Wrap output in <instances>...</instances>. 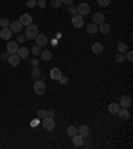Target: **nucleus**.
<instances>
[{"mask_svg": "<svg viewBox=\"0 0 133 149\" xmlns=\"http://www.w3.org/2000/svg\"><path fill=\"white\" fill-rule=\"evenodd\" d=\"M0 27L1 28L9 27V20H8L7 17H1V19H0Z\"/></svg>", "mask_w": 133, "mask_h": 149, "instance_id": "28", "label": "nucleus"}, {"mask_svg": "<svg viewBox=\"0 0 133 149\" xmlns=\"http://www.w3.org/2000/svg\"><path fill=\"white\" fill-rule=\"evenodd\" d=\"M117 115H118V117L121 120H128L129 119V111H128V108H120L118 109V112H117Z\"/></svg>", "mask_w": 133, "mask_h": 149, "instance_id": "15", "label": "nucleus"}, {"mask_svg": "<svg viewBox=\"0 0 133 149\" xmlns=\"http://www.w3.org/2000/svg\"><path fill=\"white\" fill-rule=\"evenodd\" d=\"M31 52H32V53H33L35 56H39V55L41 53V47L36 44V45L32 47V49H31Z\"/></svg>", "mask_w": 133, "mask_h": 149, "instance_id": "27", "label": "nucleus"}, {"mask_svg": "<svg viewBox=\"0 0 133 149\" xmlns=\"http://www.w3.org/2000/svg\"><path fill=\"white\" fill-rule=\"evenodd\" d=\"M77 134H80L83 138L88 137L89 136V128H88L87 125H81L77 128Z\"/></svg>", "mask_w": 133, "mask_h": 149, "instance_id": "12", "label": "nucleus"}, {"mask_svg": "<svg viewBox=\"0 0 133 149\" xmlns=\"http://www.w3.org/2000/svg\"><path fill=\"white\" fill-rule=\"evenodd\" d=\"M16 53H17V56H19L20 59H27V57H28V53H29V49L25 48V47H21V48L17 49Z\"/></svg>", "mask_w": 133, "mask_h": 149, "instance_id": "17", "label": "nucleus"}, {"mask_svg": "<svg viewBox=\"0 0 133 149\" xmlns=\"http://www.w3.org/2000/svg\"><path fill=\"white\" fill-rule=\"evenodd\" d=\"M33 89H35V93L36 95H43L44 92H45V83L40 79L36 80V83L33 84Z\"/></svg>", "mask_w": 133, "mask_h": 149, "instance_id": "3", "label": "nucleus"}, {"mask_svg": "<svg viewBox=\"0 0 133 149\" xmlns=\"http://www.w3.org/2000/svg\"><path fill=\"white\" fill-rule=\"evenodd\" d=\"M116 61H117V63H124V61H125V56L122 53H118L117 56H116Z\"/></svg>", "mask_w": 133, "mask_h": 149, "instance_id": "32", "label": "nucleus"}, {"mask_svg": "<svg viewBox=\"0 0 133 149\" xmlns=\"http://www.w3.org/2000/svg\"><path fill=\"white\" fill-rule=\"evenodd\" d=\"M31 64L33 65V67H39V64H40V63H39V60H37V59H33V60L31 61Z\"/></svg>", "mask_w": 133, "mask_h": 149, "instance_id": "39", "label": "nucleus"}, {"mask_svg": "<svg viewBox=\"0 0 133 149\" xmlns=\"http://www.w3.org/2000/svg\"><path fill=\"white\" fill-rule=\"evenodd\" d=\"M47 111H44V109H41V111H39L37 112V117L39 119H44V117H47Z\"/></svg>", "mask_w": 133, "mask_h": 149, "instance_id": "33", "label": "nucleus"}, {"mask_svg": "<svg viewBox=\"0 0 133 149\" xmlns=\"http://www.w3.org/2000/svg\"><path fill=\"white\" fill-rule=\"evenodd\" d=\"M72 25L75 28H81L84 25V20H83V16L80 15H75L72 17Z\"/></svg>", "mask_w": 133, "mask_h": 149, "instance_id": "7", "label": "nucleus"}, {"mask_svg": "<svg viewBox=\"0 0 133 149\" xmlns=\"http://www.w3.org/2000/svg\"><path fill=\"white\" fill-rule=\"evenodd\" d=\"M87 32L88 33H97L99 32V25L97 24H95V23H91V24H88L87 25Z\"/></svg>", "mask_w": 133, "mask_h": 149, "instance_id": "20", "label": "nucleus"}, {"mask_svg": "<svg viewBox=\"0 0 133 149\" xmlns=\"http://www.w3.org/2000/svg\"><path fill=\"white\" fill-rule=\"evenodd\" d=\"M103 49H104V47L101 43H93V45H92V52H93V53L99 55L103 52Z\"/></svg>", "mask_w": 133, "mask_h": 149, "instance_id": "18", "label": "nucleus"}, {"mask_svg": "<svg viewBox=\"0 0 133 149\" xmlns=\"http://www.w3.org/2000/svg\"><path fill=\"white\" fill-rule=\"evenodd\" d=\"M11 37H12V31L8 27L1 28V31H0V39H3V40H9Z\"/></svg>", "mask_w": 133, "mask_h": 149, "instance_id": "8", "label": "nucleus"}, {"mask_svg": "<svg viewBox=\"0 0 133 149\" xmlns=\"http://www.w3.org/2000/svg\"><path fill=\"white\" fill-rule=\"evenodd\" d=\"M9 29L12 31V33H13V32L19 33V32H21V29H23V24L20 23L19 20H16V21H11V23H9Z\"/></svg>", "mask_w": 133, "mask_h": 149, "instance_id": "5", "label": "nucleus"}, {"mask_svg": "<svg viewBox=\"0 0 133 149\" xmlns=\"http://www.w3.org/2000/svg\"><path fill=\"white\" fill-rule=\"evenodd\" d=\"M110 31V25L106 23H101L99 24V32H101L103 35H108Z\"/></svg>", "mask_w": 133, "mask_h": 149, "instance_id": "19", "label": "nucleus"}, {"mask_svg": "<svg viewBox=\"0 0 133 149\" xmlns=\"http://www.w3.org/2000/svg\"><path fill=\"white\" fill-rule=\"evenodd\" d=\"M117 49H118L120 53H125L126 51H128V45H126L125 43H120V44L117 45Z\"/></svg>", "mask_w": 133, "mask_h": 149, "instance_id": "26", "label": "nucleus"}, {"mask_svg": "<svg viewBox=\"0 0 133 149\" xmlns=\"http://www.w3.org/2000/svg\"><path fill=\"white\" fill-rule=\"evenodd\" d=\"M40 55H41V59H43V60H47V61H48V60H51V59H52V53H51L48 49L41 51V53H40Z\"/></svg>", "mask_w": 133, "mask_h": 149, "instance_id": "23", "label": "nucleus"}, {"mask_svg": "<svg viewBox=\"0 0 133 149\" xmlns=\"http://www.w3.org/2000/svg\"><path fill=\"white\" fill-rule=\"evenodd\" d=\"M32 125H33V126L37 125V120H35V121H32Z\"/></svg>", "mask_w": 133, "mask_h": 149, "instance_id": "43", "label": "nucleus"}, {"mask_svg": "<svg viewBox=\"0 0 133 149\" xmlns=\"http://www.w3.org/2000/svg\"><path fill=\"white\" fill-rule=\"evenodd\" d=\"M40 75H41V72H40V69H39V67H33V69H32V72H31V76L33 77V79H36V80H37L39 77H40Z\"/></svg>", "mask_w": 133, "mask_h": 149, "instance_id": "24", "label": "nucleus"}, {"mask_svg": "<svg viewBox=\"0 0 133 149\" xmlns=\"http://www.w3.org/2000/svg\"><path fill=\"white\" fill-rule=\"evenodd\" d=\"M68 12L69 13H71V15H77V7H75V5H72V4H71V5H68Z\"/></svg>", "mask_w": 133, "mask_h": 149, "instance_id": "31", "label": "nucleus"}, {"mask_svg": "<svg viewBox=\"0 0 133 149\" xmlns=\"http://www.w3.org/2000/svg\"><path fill=\"white\" fill-rule=\"evenodd\" d=\"M72 1H73V0H63V3L67 4V5H71V4H72Z\"/></svg>", "mask_w": 133, "mask_h": 149, "instance_id": "42", "label": "nucleus"}, {"mask_svg": "<svg viewBox=\"0 0 133 149\" xmlns=\"http://www.w3.org/2000/svg\"><path fill=\"white\" fill-rule=\"evenodd\" d=\"M25 40H27L25 35H20L19 33V36H17V41H16V43H24Z\"/></svg>", "mask_w": 133, "mask_h": 149, "instance_id": "36", "label": "nucleus"}, {"mask_svg": "<svg viewBox=\"0 0 133 149\" xmlns=\"http://www.w3.org/2000/svg\"><path fill=\"white\" fill-rule=\"evenodd\" d=\"M17 49H19V45H17V43L16 41H9L7 44V52L8 53H16L17 52Z\"/></svg>", "mask_w": 133, "mask_h": 149, "instance_id": "11", "label": "nucleus"}, {"mask_svg": "<svg viewBox=\"0 0 133 149\" xmlns=\"http://www.w3.org/2000/svg\"><path fill=\"white\" fill-rule=\"evenodd\" d=\"M60 76H61V71L59 68L51 69V79H52V80H59V77Z\"/></svg>", "mask_w": 133, "mask_h": 149, "instance_id": "21", "label": "nucleus"}, {"mask_svg": "<svg viewBox=\"0 0 133 149\" xmlns=\"http://www.w3.org/2000/svg\"><path fill=\"white\" fill-rule=\"evenodd\" d=\"M126 60L133 61V52L132 51H126Z\"/></svg>", "mask_w": 133, "mask_h": 149, "instance_id": "37", "label": "nucleus"}, {"mask_svg": "<svg viewBox=\"0 0 133 149\" xmlns=\"http://www.w3.org/2000/svg\"><path fill=\"white\" fill-rule=\"evenodd\" d=\"M67 133H68V136H71V137H72V136H75V134L77 133V128L75 125L68 126V128H67Z\"/></svg>", "mask_w": 133, "mask_h": 149, "instance_id": "25", "label": "nucleus"}, {"mask_svg": "<svg viewBox=\"0 0 133 149\" xmlns=\"http://www.w3.org/2000/svg\"><path fill=\"white\" fill-rule=\"evenodd\" d=\"M99 1V4L101 5V7H106V5H109L110 0H97Z\"/></svg>", "mask_w": 133, "mask_h": 149, "instance_id": "35", "label": "nucleus"}, {"mask_svg": "<svg viewBox=\"0 0 133 149\" xmlns=\"http://www.w3.org/2000/svg\"><path fill=\"white\" fill-rule=\"evenodd\" d=\"M25 37L29 39V40H33L36 36L39 35V28L36 27V25H33V24H31V25H28L27 27V31H25Z\"/></svg>", "mask_w": 133, "mask_h": 149, "instance_id": "1", "label": "nucleus"}, {"mask_svg": "<svg viewBox=\"0 0 133 149\" xmlns=\"http://www.w3.org/2000/svg\"><path fill=\"white\" fill-rule=\"evenodd\" d=\"M37 5H39L40 8H45V7H47V1H45V0H39V1H37Z\"/></svg>", "mask_w": 133, "mask_h": 149, "instance_id": "38", "label": "nucleus"}, {"mask_svg": "<svg viewBox=\"0 0 133 149\" xmlns=\"http://www.w3.org/2000/svg\"><path fill=\"white\" fill-rule=\"evenodd\" d=\"M59 81H60L61 84H67V83H68V77L65 76V75H61V76L59 77Z\"/></svg>", "mask_w": 133, "mask_h": 149, "instance_id": "34", "label": "nucleus"}, {"mask_svg": "<svg viewBox=\"0 0 133 149\" xmlns=\"http://www.w3.org/2000/svg\"><path fill=\"white\" fill-rule=\"evenodd\" d=\"M0 59L1 60H8V53H1L0 55Z\"/></svg>", "mask_w": 133, "mask_h": 149, "instance_id": "40", "label": "nucleus"}, {"mask_svg": "<svg viewBox=\"0 0 133 149\" xmlns=\"http://www.w3.org/2000/svg\"><path fill=\"white\" fill-rule=\"evenodd\" d=\"M89 11H91V7H89V4L88 3H80L79 5H77V15L80 16H87L88 13H89Z\"/></svg>", "mask_w": 133, "mask_h": 149, "instance_id": "4", "label": "nucleus"}, {"mask_svg": "<svg viewBox=\"0 0 133 149\" xmlns=\"http://www.w3.org/2000/svg\"><path fill=\"white\" fill-rule=\"evenodd\" d=\"M72 142L75 146H81L84 144V138L80 136V134H75V136H72Z\"/></svg>", "mask_w": 133, "mask_h": 149, "instance_id": "16", "label": "nucleus"}, {"mask_svg": "<svg viewBox=\"0 0 133 149\" xmlns=\"http://www.w3.org/2000/svg\"><path fill=\"white\" fill-rule=\"evenodd\" d=\"M43 128L45 130L52 132V130L55 129V120H53V117H49V116L44 117V119H43Z\"/></svg>", "mask_w": 133, "mask_h": 149, "instance_id": "2", "label": "nucleus"}, {"mask_svg": "<svg viewBox=\"0 0 133 149\" xmlns=\"http://www.w3.org/2000/svg\"><path fill=\"white\" fill-rule=\"evenodd\" d=\"M47 115L49 116V117H53V116H55V111H52V109H51V111H47Z\"/></svg>", "mask_w": 133, "mask_h": 149, "instance_id": "41", "label": "nucleus"}, {"mask_svg": "<svg viewBox=\"0 0 133 149\" xmlns=\"http://www.w3.org/2000/svg\"><path fill=\"white\" fill-rule=\"evenodd\" d=\"M104 20H105V16H104V13H101V12H96L95 15H93V23L95 24H101V23H104Z\"/></svg>", "mask_w": 133, "mask_h": 149, "instance_id": "13", "label": "nucleus"}, {"mask_svg": "<svg viewBox=\"0 0 133 149\" xmlns=\"http://www.w3.org/2000/svg\"><path fill=\"white\" fill-rule=\"evenodd\" d=\"M130 104H132V100H130L129 96H126V95L121 96V99H120V104H118L120 107H122V108H129Z\"/></svg>", "mask_w": 133, "mask_h": 149, "instance_id": "9", "label": "nucleus"}, {"mask_svg": "<svg viewBox=\"0 0 133 149\" xmlns=\"http://www.w3.org/2000/svg\"><path fill=\"white\" fill-rule=\"evenodd\" d=\"M25 4H27V7L28 8H33V7L37 5V0H27Z\"/></svg>", "mask_w": 133, "mask_h": 149, "instance_id": "30", "label": "nucleus"}, {"mask_svg": "<svg viewBox=\"0 0 133 149\" xmlns=\"http://www.w3.org/2000/svg\"><path fill=\"white\" fill-rule=\"evenodd\" d=\"M63 4V0H51V7L53 8H59Z\"/></svg>", "mask_w": 133, "mask_h": 149, "instance_id": "29", "label": "nucleus"}, {"mask_svg": "<svg viewBox=\"0 0 133 149\" xmlns=\"http://www.w3.org/2000/svg\"><path fill=\"white\" fill-rule=\"evenodd\" d=\"M118 109H120V105H118V104H116V103L109 104V107H108V111H109L110 113H112V115H114V113H117Z\"/></svg>", "mask_w": 133, "mask_h": 149, "instance_id": "22", "label": "nucleus"}, {"mask_svg": "<svg viewBox=\"0 0 133 149\" xmlns=\"http://www.w3.org/2000/svg\"><path fill=\"white\" fill-rule=\"evenodd\" d=\"M35 39H36V44L40 47L47 45V43H48V37H47L45 35H37Z\"/></svg>", "mask_w": 133, "mask_h": 149, "instance_id": "14", "label": "nucleus"}, {"mask_svg": "<svg viewBox=\"0 0 133 149\" xmlns=\"http://www.w3.org/2000/svg\"><path fill=\"white\" fill-rule=\"evenodd\" d=\"M8 63H9L11 67H17V65L20 64V57L16 53H12V55H9V57H8Z\"/></svg>", "mask_w": 133, "mask_h": 149, "instance_id": "10", "label": "nucleus"}, {"mask_svg": "<svg viewBox=\"0 0 133 149\" xmlns=\"http://www.w3.org/2000/svg\"><path fill=\"white\" fill-rule=\"evenodd\" d=\"M20 23L23 24V25H31L32 24V21H33V19H32V16L29 15V13H23V15L20 16V20H19Z\"/></svg>", "mask_w": 133, "mask_h": 149, "instance_id": "6", "label": "nucleus"}]
</instances>
